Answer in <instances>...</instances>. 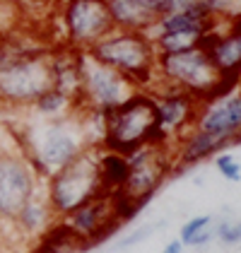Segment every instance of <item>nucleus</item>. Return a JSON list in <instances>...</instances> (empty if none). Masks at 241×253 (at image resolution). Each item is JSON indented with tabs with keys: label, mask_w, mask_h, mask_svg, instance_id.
Listing matches in <instances>:
<instances>
[{
	"label": "nucleus",
	"mask_w": 241,
	"mask_h": 253,
	"mask_svg": "<svg viewBox=\"0 0 241 253\" xmlns=\"http://www.w3.org/2000/svg\"><path fill=\"white\" fill-rule=\"evenodd\" d=\"M217 236L222 244H239L241 241V219L239 222H222L217 227Z\"/></svg>",
	"instance_id": "22"
},
{
	"label": "nucleus",
	"mask_w": 241,
	"mask_h": 253,
	"mask_svg": "<svg viewBox=\"0 0 241 253\" xmlns=\"http://www.w3.org/2000/svg\"><path fill=\"white\" fill-rule=\"evenodd\" d=\"M210 53L212 63L217 65L222 75L237 80V70L241 68V22L232 20L222 29L210 34L202 43Z\"/></svg>",
	"instance_id": "15"
},
{
	"label": "nucleus",
	"mask_w": 241,
	"mask_h": 253,
	"mask_svg": "<svg viewBox=\"0 0 241 253\" xmlns=\"http://www.w3.org/2000/svg\"><path fill=\"white\" fill-rule=\"evenodd\" d=\"M157 82L181 89L198 101H210L237 87V80L217 70L205 46L174 53H157Z\"/></svg>",
	"instance_id": "1"
},
{
	"label": "nucleus",
	"mask_w": 241,
	"mask_h": 253,
	"mask_svg": "<svg viewBox=\"0 0 241 253\" xmlns=\"http://www.w3.org/2000/svg\"><path fill=\"white\" fill-rule=\"evenodd\" d=\"M87 53L128 78L142 92H150L157 84V48L145 32H128L114 27Z\"/></svg>",
	"instance_id": "3"
},
{
	"label": "nucleus",
	"mask_w": 241,
	"mask_h": 253,
	"mask_svg": "<svg viewBox=\"0 0 241 253\" xmlns=\"http://www.w3.org/2000/svg\"><path fill=\"white\" fill-rule=\"evenodd\" d=\"M106 193L101 186L99 174V145L84 147L75 159L51 174L48 200L53 210L60 214H70L92 198Z\"/></svg>",
	"instance_id": "5"
},
{
	"label": "nucleus",
	"mask_w": 241,
	"mask_h": 253,
	"mask_svg": "<svg viewBox=\"0 0 241 253\" xmlns=\"http://www.w3.org/2000/svg\"><path fill=\"white\" fill-rule=\"evenodd\" d=\"M234 20H239V22H241V0H239V15H237Z\"/></svg>",
	"instance_id": "26"
},
{
	"label": "nucleus",
	"mask_w": 241,
	"mask_h": 253,
	"mask_svg": "<svg viewBox=\"0 0 241 253\" xmlns=\"http://www.w3.org/2000/svg\"><path fill=\"white\" fill-rule=\"evenodd\" d=\"M99 174H101V186H104L106 193L120 191V186H123V181L128 176V157L99 147Z\"/></svg>",
	"instance_id": "16"
},
{
	"label": "nucleus",
	"mask_w": 241,
	"mask_h": 253,
	"mask_svg": "<svg viewBox=\"0 0 241 253\" xmlns=\"http://www.w3.org/2000/svg\"><path fill=\"white\" fill-rule=\"evenodd\" d=\"M34 167L29 159L12 152H0V217L17 219L34 200Z\"/></svg>",
	"instance_id": "10"
},
{
	"label": "nucleus",
	"mask_w": 241,
	"mask_h": 253,
	"mask_svg": "<svg viewBox=\"0 0 241 253\" xmlns=\"http://www.w3.org/2000/svg\"><path fill=\"white\" fill-rule=\"evenodd\" d=\"M20 10L10 2V0H0V39H7L17 24Z\"/></svg>",
	"instance_id": "20"
},
{
	"label": "nucleus",
	"mask_w": 241,
	"mask_h": 253,
	"mask_svg": "<svg viewBox=\"0 0 241 253\" xmlns=\"http://www.w3.org/2000/svg\"><path fill=\"white\" fill-rule=\"evenodd\" d=\"M161 253H183V244H181V241H171V244L164 246Z\"/></svg>",
	"instance_id": "23"
},
{
	"label": "nucleus",
	"mask_w": 241,
	"mask_h": 253,
	"mask_svg": "<svg viewBox=\"0 0 241 253\" xmlns=\"http://www.w3.org/2000/svg\"><path fill=\"white\" fill-rule=\"evenodd\" d=\"M43 217H46V212H43V205H39L37 200H32V203L22 210V214L17 217V219L22 222V227H24V229L34 232L39 224H43Z\"/></svg>",
	"instance_id": "21"
},
{
	"label": "nucleus",
	"mask_w": 241,
	"mask_h": 253,
	"mask_svg": "<svg viewBox=\"0 0 241 253\" xmlns=\"http://www.w3.org/2000/svg\"><path fill=\"white\" fill-rule=\"evenodd\" d=\"M210 224H212V214H198V217H191L183 227H181V244L183 246H201L210 241Z\"/></svg>",
	"instance_id": "18"
},
{
	"label": "nucleus",
	"mask_w": 241,
	"mask_h": 253,
	"mask_svg": "<svg viewBox=\"0 0 241 253\" xmlns=\"http://www.w3.org/2000/svg\"><path fill=\"white\" fill-rule=\"evenodd\" d=\"M150 94L155 99L160 133H161V140H164L166 145L176 142V140H181L188 130H193L202 101H198L196 97H191V94H186V92H181V89L160 84V82L150 89Z\"/></svg>",
	"instance_id": "9"
},
{
	"label": "nucleus",
	"mask_w": 241,
	"mask_h": 253,
	"mask_svg": "<svg viewBox=\"0 0 241 253\" xmlns=\"http://www.w3.org/2000/svg\"><path fill=\"white\" fill-rule=\"evenodd\" d=\"M5 53H7V46L0 41V63H2V58H5Z\"/></svg>",
	"instance_id": "24"
},
{
	"label": "nucleus",
	"mask_w": 241,
	"mask_h": 253,
	"mask_svg": "<svg viewBox=\"0 0 241 253\" xmlns=\"http://www.w3.org/2000/svg\"><path fill=\"white\" fill-rule=\"evenodd\" d=\"M138 87L120 73L111 70L109 65L92 58L87 51L80 56V94L78 109L92 114H109L120 106L128 97H133Z\"/></svg>",
	"instance_id": "6"
},
{
	"label": "nucleus",
	"mask_w": 241,
	"mask_h": 253,
	"mask_svg": "<svg viewBox=\"0 0 241 253\" xmlns=\"http://www.w3.org/2000/svg\"><path fill=\"white\" fill-rule=\"evenodd\" d=\"M145 145H166L157 123V106L150 92L138 89L114 111L104 114L101 145L109 152L130 155Z\"/></svg>",
	"instance_id": "2"
},
{
	"label": "nucleus",
	"mask_w": 241,
	"mask_h": 253,
	"mask_svg": "<svg viewBox=\"0 0 241 253\" xmlns=\"http://www.w3.org/2000/svg\"><path fill=\"white\" fill-rule=\"evenodd\" d=\"M193 128L222 137L229 145L241 140V89L202 101Z\"/></svg>",
	"instance_id": "12"
},
{
	"label": "nucleus",
	"mask_w": 241,
	"mask_h": 253,
	"mask_svg": "<svg viewBox=\"0 0 241 253\" xmlns=\"http://www.w3.org/2000/svg\"><path fill=\"white\" fill-rule=\"evenodd\" d=\"M82 150H84V142H82L80 133L65 121H53L43 128L39 142L32 147L29 162L37 164L43 174L51 176L60 167H65L70 159H75Z\"/></svg>",
	"instance_id": "11"
},
{
	"label": "nucleus",
	"mask_w": 241,
	"mask_h": 253,
	"mask_svg": "<svg viewBox=\"0 0 241 253\" xmlns=\"http://www.w3.org/2000/svg\"><path fill=\"white\" fill-rule=\"evenodd\" d=\"M34 109L46 118H60V116H65L68 111H73V109L78 111V101L70 97V94L60 92L56 87H51L46 94H41V97L34 101Z\"/></svg>",
	"instance_id": "17"
},
{
	"label": "nucleus",
	"mask_w": 241,
	"mask_h": 253,
	"mask_svg": "<svg viewBox=\"0 0 241 253\" xmlns=\"http://www.w3.org/2000/svg\"><path fill=\"white\" fill-rule=\"evenodd\" d=\"M119 222L120 219L116 214L114 193H101L68 214L65 227L75 236H80L82 241H89V239H101L104 234L111 232Z\"/></svg>",
	"instance_id": "13"
},
{
	"label": "nucleus",
	"mask_w": 241,
	"mask_h": 253,
	"mask_svg": "<svg viewBox=\"0 0 241 253\" xmlns=\"http://www.w3.org/2000/svg\"><path fill=\"white\" fill-rule=\"evenodd\" d=\"M171 145H145L140 150L128 155V176L116 193L125 198L135 210L152 198V193L161 186V181L171 171L174 155Z\"/></svg>",
	"instance_id": "8"
},
{
	"label": "nucleus",
	"mask_w": 241,
	"mask_h": 253,
	"mask_svg": "<svg viewBox=\"0 0 241 253\" xmlns=\"http://www.w3.org/2000/svg\"><path fill=\"white\" fill-rule=\"evenodd\" d=\"M239 89H241V87H239Z\"/></svg>",
	"instance_id": "28"
},
{
	"label": "nucleus",
	"mask_w": 241,
	"mask_h": 253,
	"mask_svg": "<svg viewBox=\"0 0 241 253\" xmlns=\"http://www.w3.org/2000/svg\"><path fill=\"white\" fill-rule=\"evenodd\" d=\"M41 253H48V251H46V249H43V251H41Z\"/></svg>",
	"instance_id": "27"
},
{
	"label": "nucleus",
	"mask_w": 241,
	"mask_h": 253,
	"mask_svg": "<svg viewBox=\"0 0 241 253\" xmlns=\"http://www.w3.org/2000/svg\"><path fill=\"white\" fill-rule=\"evenodd\" d=\"M106 5L116 29L145 34L174 10V0H106Z\"/></svg>",
	"instance_id": "14"
},
{
	"label": "nucleus",
	"mask_w": 241,
	"mask_h": 253,
	"mask_svg": "<svg viewBox=\"0 0 241 253\" xmlns=\"http://www.w3.org/2000/svg\"><path fill=\"white\" fill-rule=\"evenodd\" d=\"M53 87L51 48H12L0 63V104L34 106V101Z\"/></svg>",
	"instance_id": "4"
},
{
	"label": "nucleus",
	"mask_w": 241,
	"mask_h": 253,
	"mask_svg": "<svg viewBox=\"0 0 241 253\" xmlns=\"http://www.w3.org/2000/svg\"><path fill=\"white\" fill-rule=\"evenodd\" d=\"M237 84H239V87H241V68H239V70H237Z\"/></svg>",
	"instance_id": "25"
},
{
	"label": "nucleus",
	"mask_w": 241,
	"mask_h": 253,
	"mask_svg": "<svg viewBox=\"0 0 241 253\" xmlns=\"http://www.w3.org/2000/svg\"><path fill=\"white\" fill-rule=\"evenodd\" d=\"M63 43L75 51H89L114 29L106 0H60L56 7Z\"/></svg>",
	"instance_id": "7"
},
{
	"label": "nucleus",
	"mask_w": 241,
	"mask_h": 253,
	"mask_svg": "<svg viewBox=\"0 0 241 253\" xmlns=\"http://www.w3.org/2000/svg\"><path fill=\"white\" fill-rule=\"evenodd\" d=\"M215 167H217V171L222 174V178H227V181H232V183L241 181V164L234 155L217 152V155H215Z\"/></svg>",
	"instance_id": "19"
}]
</instances>
